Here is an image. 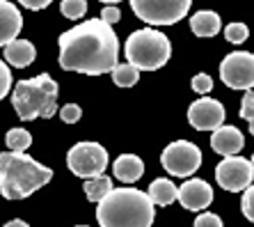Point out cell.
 I'll use <instances>...</instances> for the list:
<instances>
[{
	"label": "cell",
	"instance_id": "44dd1931",
	"mask_svg": "<svg viewBox=\"0 0 254 227\" xmlns=\"http://www.w3.org/2000/svg\"><path fill=\"white\" fill-rule=\"evenodd\" d=\"M113 80L119 87H133L140 80V72L130 65H117L113 69Z\"/></svg>",
	"mask_w": 254,
	"mask_h": 227
},
{
	"label": "cell",
	"instance_id": "ac0fdd59",
	"mask_svg": "<svg viewBox=\"0 0 254 227\" xmlns=\"http://www.w3.org/2000/svg\"><path fill=\"white\" fill-rule=\"evenodd\" d=\"M147 197L154 207H170L172 202H177V186L170 179H156L149 186Z\"/></svg>",
	"mask_w": 254,
	"mask_h": 227
},
{
	"label": "cell",
	"instance_id": "4dcf8cb0",
	"mask_svg": "<svg viewBox=\"0 0 254 227\" xmlns=\"http://www.w3.org/2000/svg\"><path fill=\"white\" fill-rule=\"evenodd\" d=\"M23 7H28V9H35V12H39V9H46L53 0H18Z\"/></svg>",
	"mask_w": 254,
	"mask_h": 227
},
{
	"label": "cell",
	"instance_id": "30bf717a",
	"mask_svg": "<svg viewBox=\"0 0 254 227\" xmlns=\"http://www.w3.org/2000/svg\"><path fill=\"white\" fill-rule=\"evenodd\" d=\"M220 78L231 90H252L254 55L248 51H234L220 65Z\"/></svg>",
	"mask_w": 254,
	"mask_h": 227
},
{
	"label": "cell",
	"instance_id": "d6a6232c",
	"mask_svg": "<svg viewBox=\"0 0 254 227\" xmlns=\"http://www.w3.org/2000/svg\"><path fill=\"white\" fill-rule=\"evenodd\" d=\"M101 2H108V5H113V2H119V0H101Z\"/></svg>",
	"mask_w": 254,
	"mask_h": 227
},
{
	"label": "cell",
	"instance_id": "4316f807",
	"mask_svg": "<svg viewBox=\"0 0 254 227\" xmlns=\"http://www.w3.org/2000/svg\"><path fill=\"white\" fill-rule=\"evenodd\" d=\"M252 108H254V94H252V90H245V99H243V106H241V117L245 122H250V129H252V120H254Z\"/></svg>",
	"mask_w": 254,
	"mask_h": 227
},
{
	"label": "cell",
	"instance_id": "4fadbf2b",
	"mask_svg": "<svg viewBox=\"0 0 254 227\" xmlns=\"http://www.w3.org/2000/svg\"><path fill=\"white\" fill-rule=\"evenodd\" d=\"M243 145H245V138L243 133L238 131L236 126H229V124H222L218 126L211 136V147L215 154L220 156H238L243 150Z\"/></svg>",
	"mask_w": 254,
	"mask_h": 227
},
{
	"label": "cell",
	"instance_id": "7c38bea8",
	"mask_svg": "<svg viewBox=\"0 0 254 227\" xmlns=\"http://www.w3.org/2000/svg\"><path fill=\"white\" fill-rule=\"evenodd\" d=\"M177 200L188 211H204L213 202V188L204 179H188L177 188Z\"/></svg>",
	"mask_w": 254,
	"mask_h": 227
},
{
	"label": "cell",
	"instance_id": "cb8c5ba5",
	"mask_svg": "<svg viewBox=\"0 0 254 227\" xmlns=\"http://www.w3.org/2000/svg\"><path fill=\"white\" fill-rule=\"evenodd\" d=\"M190 85H192V90H195L197 94H208V92L213 90V78L208 76V74H197Z\"/></svg>",
	"mask_w": 254,
	"mask_h": 227
},
{
	"label": "cell",
	"instance_id": "836d02e7",
	"mask_svg": "<svg viewBox=\"0 0 254 227\" xmlns=\"http://www.w3.org/2000/svg\"><path fill=\"white\" fill-rule=\"evenodd\" d=\"M76 227H87V225H76Z\"/></svg>",
	"mask_w": 254,
	"mask_h": 227
},
{
	"label": "cell",
	"instance_id": "5bb4252c",
	"mask_svg": "<svg viewBox=\"0 0 254 227\" xmlns=\"http://www.w3.org/2000/svg\"><path fill=\"white\" fill-rule=\"evenodd\" d=\"M23 28V16L9 0H0V46L14 42Z\"/></svg>",
	"mask_w": 254,
	"mask_h": 227
},
{
	"label": "cell",
	"instance_id": "f1b7e54d",
	"mask_svg": "<svg viewBox=\"0 0 254 227\" xmlns=\"http://www.w3.org/2000/svg\"><path fill=\"white\" fill-rule=\"evenodd\" d=\"M252 202H254V188L250 186V188H245V191H243V216H245L248 221H252V218H254Z\"/></svg>",
	"mask_w": 254,
	"mask_h": 227
},
{
	"label": "cell",
	"instance_id": "e0dca14e",
	"mask_svg": "<svg viewBox=\"0 0 254 227\" xmlns=\"http://www.w3.org/2000/svg\"><path fill=\"white\" fill-rule=\"evenodd\" d=\"M222 28L220 16L211 9H201V12L190 16V30L195 32L197 37H215Z\"/></svg>",
	"mask_w": 254,
	"mask_h": 227
},
{
	"label": "cell",
	"instance_id": "52a82bcc",
	"mask_svg": "<svg viewBox=\"0 0 254 227\" xmlns=\"http://www.w3.org/2000/svg\"><path fill=\"white\" fill-rule=\"evenodd\" d=\"M66 165L76 177L94 179L101 177L108 167V151L99 143H78L66 154Z\"/></svg>",
	"mask_w": 254,
	"mask_h": 227
},
{
	"label": "cell",
	"instance_id": "83f0119b",
	"mask_svg": "<svg viewBox=\"0 0 254 227\" xmlns=\"http://www.w3.org/2000/svg\"><path fill=\"white\" fill-rule=\"evenodd\" d=\"M195 227H222V218L218 214H199L195 218Z\"/></svg>",
	"mask_w": 254,
	"mask_h": 227
},
{
	"label": "cell",
	"instance_id": "3957f363",
	"mask_svg": "<svg viewBox=\"0 0 254 227\" xmlns=\"http://www.w3.org/2000/svg\"><path fill=\"white\" fill-rule=\"evenodd\" d=\"M53 179V170L25 151L0 154V193L7 200H23Z\"/></svg>",
	"mask_w": 254,
	"mask_h": 227
},
{
	"label": "cell",
	"instance_id": "9a60e30c",
	"mask_svg": "<svg viewBox=\"0 0 254 227\" xmlns=\"http://www.w3.org/2000/svg\"><path fill=\"white\" fill-rule=\"evenodd\" d=\"M113 172L119 181L135 184L142 174H144V163H142V158L135 154H122V156H117V161L113 163Z\"/></svg>",
	"mask_w": 254,
	"mask_h": 227
},
{
	"label": "cell",
	"instance_id": "5b68a950",
	"mask_svg": "<svg viewBox=\"0 0 254 227\" xmlns=\"http://www.w3.org/2000/svg\"><path fill=\"white\" fill-rule=\"evenodd\" d=\"M124 55L130 67H135L137 72H156L160 67H165L172 55V44L167 35L151 28L135 30L126 39Z\"/></svg>",
	"mask_w": 254,
	"mask_h": 227
},
{
	"label": "cell",
	"instance_id": "f546056e",
	"mask_svg": "<svg viewBox=\"0 0 254 227\" xmlns=\"http://www.w3.org/2000/svg\"><path fill=\"white\" fill-rule=\"evenodd\" d=\"M119 18H122V14H119L117 7L108 5V7H103V9H101V21H103V23L113 25V23H117Z\"/></svg>",
	"mask_w": 254,
	"mask_h": 227
},
{
	"label": "cell",
	"instance_id": "9c48e42d",
	"mask_svg": "<svg viewBox=\"0 0 254 227\" xmlns=\"http://www.w3.org/2000/svg\"><path fill=\"white\" fill-rule=\"evenodd\" d=\"M254 163L241 156H227L215 167V181L229 193H243L252 186Z\"/></svg>",
	"mask_w": 254,
	"mask_h": 227
},
{
	"label": "cell",
	"instance_id": "d6986e66",
	"mask_svg": "<svg viewBox=\"0 0 254 227\" xmlns=\"http://www.w3.org/2000/svg\"><path fill=\"white\" fill-rule=\"evenodd\" d=\"M110 191H113V179L106 174L85 181V195H87L89 202H101Z\"/></svg>",
	"mask_w": 254,
	"mask_h": 227
},
{
	"label": "cell",
	"instance_id": "2e32d148",
	"mask_svg": "<svg viewBox=\"0 0 254 227\" xmlns=\"http://www.w3.org/2000/svg\"><path fill=\"white\" fill-rule=\"evenodd\" d=\"M35 55H37V51H35V46H32V42L21 39V37H16L14 42H9L5 46V60L12 67H16V69L30 67L35 62Z\"/></svg>",
	"mask_w": 254,
	"mask_h": 227
},
{
	"label": "cell",
	"instance_id": "8fae6325",
	"mask_svg": "<svg viewBox=\"0 0 254 227\" xmlns=\"http://www.w3.org/2000/svg\"><path fill=\"white\" fill-rule=\"evenodd\" d=\"M225 106L211 96H201L199 101L188 108V122L197 131H215L218 126L225 124Z\"/></svg>",
	"mask_w": 254,
	"mask_h": 227
},
{
	"label": "cell",
	"instance_id": "ffe728a7",
	"mask_svg": "<svg viewBox=\"0 0 254 227\" xmlns=\"http://www.w3.org/2000/svg\"><path fill=\"white\" fill-rule=\"evenodd\" d=\"M5 143L12 151H25V150H30V145H32V136H30V131L16 126V129H9V131H7Z\"/></svg>",
	"mask_w": 254,
	"mask_h": 227
},
{
	"label": "cell",
	"instance_id": "7402d4cb",
	"mask_svg": "<svg viewBox=\"0 0 254 227\" xmlns=\"http://www.w3.org/2000/svg\"><path fill=\"white\" fill-rule=\"evenodd\" d=\"M60 12L66 18H71V21L83 18L85 12H87V0H62L60 2Z\"/></svg>",
	"mask_w": 254,
	"mask_h": 227
},
{
	"label": "cell",
	"instance_id": "277c9868",
	"mask_svg": "<svg viewBox=\"0 0 254 227\" xmlns=\"http://www.w3.org/2000/svg\"><path fill=\"white\" fill-rule=\"evenodd\" d=\"M58 83L53 78L48 74H39L14 85L12 106L23 122L37 120V117L51 120L58 110Z\"/></svg>",
	"mask_w": 254,
	"mask_h": 227
},
{
	"label": "cell",
	"instance_id": "1f68e13d",
	"mask_svg": "<svg viewBox=\"0 0 254 227\" xmlns=\"http://www.w3.org/2000/svg\"><path fill=\"white\" fill-rule=\"evenodd\" d=\"M2 227H30L25 221H21V218H14V221H9L7 225H2Z\"/></svg>",
	"mask_w": 254,
	"mask_h": 227
},
{
	"label": "cell",
	"instance_id": "603a6c76",
	"mask_svg": "<svg viewBox=\"0 0 254 227\" xmlns=\"http://www.w3.org/2000/svg\"><path fill=\"white\" fill-rule=\"evenodd\" d=\"M248 25L245 23H229L225 28V39L229 44H243L245 39H248Z\"/></svg>",
	"mask_w": 254,
	"mask_h": 227
},
{
	"label": "cell",
	"instance_id": "6da1fadb",
	"mask_svg": "<svg viewBox=\"0 0 254 227\" xmlns=\"http://www.w3.org/2000/svg\"><path fill=\"white\" fill-rule=\"evenodd\" d=\"M119 60V39L113 25L89 18L60 35V67L87 76L110 74Z\"/></svg>",
	"mask_w": 254,
	"mask_h": 227
},
{
	"label": "cell",
	"instance_id": "8992f818",
	"mask_svg": "<svg viewBox=\"0 0 254 227\" xmlns=\"http://www.w3.org/2000/svg\"><path fill=\"white\" fill-rule=\"evenodd\" d=\"M192 0H130V9L149 25H174L188 14Z\"/></svg>",
	"mask_w": 254,
	"mask_h": 227
},
{
	"label": "cell",
	"instance_id": "ba28073f",
	"mask_svg": "<svg viewBox=\"0 0 254 227\" xmlns=\"http://www.w3.org/2000/svg\"><path fill=\"white\" fill-rule=\"evenodd\" d=\"M160 163L172 177H192L201 165V150L190 140H174L167 145L163 154H160Z\"/></svg>",
	"mask_w": 254,
	"mask_h": 227
},
{
	"label": "cell",
	"instance_id": "d4e9b609",
	"mask_svg": "<svg viewBox=\"0 0 254 227\" xmlns=\"http://www.w3.org/2000/svg\"><path fill=\"white\" fill-rule=\"evenodd\" d=\"M9 87H12V72L5 62L0 60V99H5L9 94Z\"/></svg>",
	"mask_w": 254,
	"mask_h": 227
},
{
	"label": "cell",
	"instance_id": "484cf974",
	"mask_svg": "<svg viewBox=\"0 0 254 227\" xmlns=\"http://www.w3.org/2000/svg\"><path fill=\"white\" fill-rule=\"evenodd\" d=\"M60 117H62V122H66V124H76V122L83 117V110H80V106H76V103H69V106H64L60 110Z\"/></svg>",
	"mask_w": 254,
	"mask_h": 227
},
{
	"label": "cell",
	"instance_id": "7a4b0ae2",
	"mask_svg": "<svg viewBox=\"0 0 254 227\" xmlns=\"http://www.w3.org/2000/svg\"><path fill=\"white\" fill-rule=\"evenodd\" d=\"M154 204L144 191L137 188H113L96 209L101 227H151L154 225Z\"/></svg>",
	"mask_w": 254,
	"mask_h": 227
}]
</instances>
